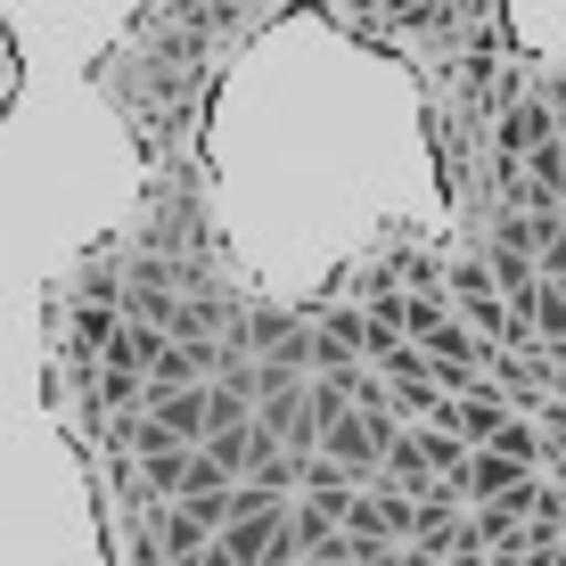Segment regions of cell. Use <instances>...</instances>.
Masks as SVG:
<instances>
[{
	"label": "cell",
	"instance_id": "cell-1",
	"mask_svg": "<svg viewBox=\"0 0 566 566\" xmlns=\"http://www.w3.org/2000/svg\"><path fill=\"white\" fill-rule=\"evenodd\" d=\"M345 534H354V542H395V551H411L419 501L402 493V484H369V493H354V517H345Z\"/></svg>",
	"mask_w": 566,
	"mask_h": 566
},
{
	"label": "cell",
	"instance_id": "cell-2",
	"mask_svg": "<svg viewBox=\"0 0 566 566\" xmlns=\"http://www.w3.org/2000/svg\"><path fill=\"white\" fill-rule=\"evenodd\" d=\"M452 287H460L468 328H484V337H525V328L510 321V304H501V287H493V271H484V263H452Z\"/></svg>",
	"mask_w": 566,
	"mask_h": 566
},
{
	"label": "cell",
	"instance_id": "cell-3",
	"mask_svg": "<svg viewBox=\"0 0 566 566\" xmlns=\"http://www.w3.org/2000/svg\"><path fill=\"white\" fill-rule=\"evenodd\" d=\"M551 140H558V99H517L510 115H501V156H510V172L534 148H551Z\"/></svg>",
	"mask_w": 566,
	"mask_h": 566
},
{
	"label": "cell",
	"instance_id": "cell-4",
	"mask_svg": "<svg viewBox=\"0 0 566 566\" xmlns=\"http://www.w3.org/2000/svg\"><path fill=\"white\" fill-rule=\"evenodd\" d=\"M156 551H165L172 566H198V558L213 551V534H206V517H198V510H181V501H172V510L156 517Z\"/></svg>",
	"mask_w": 566,
	"mask_h": 566
},
{
	"label": "cell",
	"instance_id": "cell-5",
	"mask_svg": "<svg viewBox=\"0 0 566 566\" xmlns=\"http://www.w3.org/2000/svg\"><path fill=\"white\" fill-rule=\"evenodd\" d=\"M525 328H534L551 354H566V287L542 280V287H534V312H525Z\"/></svg>",
	"mask_w": 566,
	"mask_h": 566
},
{
	"label": "cell",
	"instance_id": "cell-6",
	"mask_svg": "<svg viewBox=\"0 0 566 566\" xmlns=\"http://www.w3.org/2000/svg\"><path fill=\"white\" fill-rule=\"evenodd\" d=\"M189 468H198V452H156V460H140V476H148V493H165V510L189 493Z\"/></svg>",
	"mask_w": 566,
	"mask_h": 566
},
{
	"label": "cell",
	"instance_id": "cell-7",
	"mask_svg": "<svg viewBox=\"0 0 566 566\" xmlns=\"http://www.w3.org/2000/svg\"><path fill=\"white\" fill-rule=\"evenodd\" d=\"M484 452H501V460H517V468H534V460H542V436H534V427H525V419H510V427H501V436H493V443H484Z\"/></svg>",
	"mask_w": 566,
	"mask_h": 566
},
{
	"label": "cell",
	"instance_id": "cell-8",
	"mask_svg": "<svg viewBox=\"0 0 566 566\" xmlns=\"http://www.w3.org/2000/svg\"><path fill=\"white\" fill-rule=\"evenodd\" d=\"M542 280L566 287V222H551V239H542Z\"/></svg>",
	"mask_w": 566,
	"mask_h": 566
},
{
	"label": "cell",
	"instance_id": "cell-9",
	"mask_svg": "<svg viewBox=\"0 0 566 566\" xmlns=\"http://www.w3.org/2000/svg\"><path fill=\"white\" fill-rule=\"evenodd\" d=\"M198 566H239V558H230V551H222V542H213V551H206Z\"/></svg>",
	"mask_w": 566,
	"mask_h": 566
},
{
	"label": "cell",
	"instance_id": "cell-10",
	"mask_svg": "<svg viewBox=\"0 0 566 566\" xmlns=\"http://www.w3.org/2000/svg\"><path fill=\"white\" fill-rule=\"evenodd\" d=\"M551 378H558V402H566V354H558V369H551Z\"/></svg>",
	"mask_w": 566,
	"mask_h": 566
},
{
	"label": "cell",
	"instance_id": "cell-11",
	"mask_svg": "<svg viewBox=\"0 0 566 566\" xmlns=\"http://www.w3.org/2000/svg\"><path fill=\"white\" fill-rule=\"evenodd\" d=\"M542 566H566V551H542Z\"/></svg>",
	"mask_w": 566,
	"mask_h": 566
},
{
	"label": "cell",
	"instance_id": "cell-12",
	"mask_svg": "<svg viewBox=\"0 0 566 566\" xmlns=\"http://www.w3.org/2000/svg\"><path fill=\"white\" fill-rule=\"evenodd\" d=\"M411 566H443V558H427V551H411Z\"/></svg>",
	"mask_w": 566,
	"mask_h": 566
},
{
	"label": "cell",
	"instance_id": "cell-13",
	"mask_svg": "<svg viewBox=\"0 0 566 566\" xmlns=\"http://www.w3.org/2000/svg\"><path fill=\"white\" fill-rule=\"evenodd\" d=\"M386 9H419V0H386Z\"/></svg>",
	"mask_w": 566,
	"mask_h": 566
}]
</instances>
